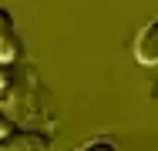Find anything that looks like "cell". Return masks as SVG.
I'll use <instances>...</instances> for the list:
<instances>
[{"instance_id": "cell-5", "label": "cell", "mask_w": 158, "mask_h": 151, "mask_svg": "<svg viewBox=\"0 0 158 151\" xmlns=\"http://www.w3.org/2000/svg\"><path fill=\"white\" fill-rule=\"evenodd\" d=\"M77 151H118V145L111 138H94V141H88L84 148H77Z\"/></svg>"}, {"instance_id": "cell-3", "label": "cell", "mask_w": 158, "mask_h": 151, "mask_svg": "<svg viewBox=\"0 0 158 151\" xmlns=\"http://www.w3.org/2000/svg\"><path fill=\"white\" fill-rule=\"evenodd\" d=\"M20 54H24V40H20L14 30H10V34H0V60L10 64V60H17Z\"/></svg>"}, {"instance_id": "cell-7", "label": "cell", "mask_w": 158, "mask_h": 151, "mask_svg": "<svg viewBox=\"0 0 158 151\" xmlns=\"http://www.w3.org/2000/svg\"><path fill=\"white\" fill-rule=\"evenodd\" d=\"M10 131H14V121H10V118H3V114H0V141H3V138H7Z\"/></svg>"}, {"instance_id": "cell-6", "label": "cell", "mask_w": 158, "mask_h": 151, "mask_svg": "<svg viewBox=\"0 0 158 151\" xmlns=\"http://www.w3.org/2000/svg\"><path fill=\"white\" fill-rule=\"evenodd\" d=\"M10 30H14V17H10V10L0 7V34H10Z\"/></svg>"}, {"instance_id": "cell-4", "label": "cell", "mask_w": 158, "mask_h": 151, "mask_svg": "<svg viewBox=\"0 0 158 151\" xmlns=\"http://www.w3.org/2000/svg\"><path fill=\"white\" fill-rule=\"evenodd\" d=\"M14 88V71L7 60H0V97H7V91Z\"/></svg>"}, {"instance_id": "cell-2", "label": "cell", "mask_w": 158, "mask_h": 151, "mask_svg": "<svg viewBox=\"0 0 158 151\" xmlns=\"http://www.w3.org/2000/svg\"><path fill=\"white\" fill-rule=\"evenodd\" d=\"M135 54L141 64H148V67H155L158 64V17L148 24V27L138 34V44H135Z\"/></svg>"}, {"instance_id": "cell-1", "label": "cell", "mask_w": 158, "mask_h": 151, "mask_svg": "<svg viewBox=\"0 0 158 151\" xmlns=\"http://www.w3.org/2000/svg\"><path fill=\"white\" fill-rule=\"evenodd\" d=\"M54 138L47 131H34V128H14L3 141L0 151H51Z\"/></svg>"}]
</instances>
